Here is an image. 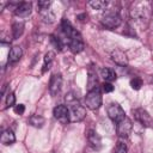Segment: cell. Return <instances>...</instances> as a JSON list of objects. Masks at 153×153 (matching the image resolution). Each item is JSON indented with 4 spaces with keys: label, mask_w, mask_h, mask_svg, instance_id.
<instances>
[{
    "label": "cell",
    "mask_w": 153,
    "mask_h": 153,
    "mask_svg": "<svg viewBox=\"0 0 153 153\" xmlns=\"http://www.w3.org/2000/svg\"><path fill=\"white\" fill-rule=\"evenodd\" d=\"M66 106L68 108L69 112V122L75 123V122H81L86 117V109L80 104L78 98L72 93H67L65 97Z\"/></svg>",
    "instance_id": "cell-1"
},
{
    "label": "cell",
    "mask_w": 153,
    "mask_h": 153,
    "mask_svg": "<svg viewBox=\"0 0 153 153\" xmlns=\"http://www.w3.org/2000/svg\"><path fill=\"white\" fill-rule=\"evenodd\" d=\"M151 12H152V7L151 4L147 1H136L131 5L130 7V18L140 24V25H147V23L149 22L151 18Z\"/></svg>",
    "instance_id": "cell-2"
},
{
    "label": "cell",
    "mask_w": 153,
    "mask_h": 153,
    "mask_svg": "<svg viewBox=\"0 0 153 153\" xmlns=\"http://www.w3.org/2000/svg\"><path fill=\"white\" fill-rule=\"evenodd\" d=\"M102 103H103V97H102V92L99 87H96L86 93L85 104H86V108H88L90 110H98Z\"/></svg>",
    "instance_id": "cell-3"
},
{
    "label": "cell",
    "mask_w": 153,
    "mask_h": 153,
    "mask_svg": "<svg viewBox=\"0 0 153 153\" xmlns=\"http://www.w3.org/2000/svg\"><path fill=\"white\" fill-rule=\"evenodd\" d=\"M100 23L103 26H105L108 29H115L121 25L122 19H121V16L116 11H108L103 14Z\"/></svg>",
    "instance_id": "cell-4"
},
{
    "label": "cell",
    "mask_w": 153,
    "mask_h": 153,
    "mask_svg": "<svg viewBox=\"0 0 153 153\" xmlns=\"http://www.w3.org/2000/svg\"><path fill=\"white\" fill-rule=\"evenodd\" d=\"M133 115L134 118L145 128H152L153 127V120L151 117V115L142 108H137L135 110H133Z\"/></svg>",
    "instance_id": "cell-5"
},
{
    "label": "cell",
    "mask_w": 153,
    "mask_h": 153,
    "mask_svg": "<svg viewBox=\"0 0 153 153\" xmlns=\"http://www.w3.org/2000/svg\"><path fill=\"white\" fill-rule=\"evenodd\" d=\"M133 129V123L130 121L129 117H124L123 120H121L118 123H116V133L121 139H126L130 135Z\"/></svg>",
    "instance_id": "cell-6"
},
{
    "label": "cell",
    "mask_w": 153,
    "mask_h": 153,
    "mask_svg": "<svg viewBox=\"0 0 153 153\" xmlns=\"http://www.w3.org/2000/svg\"><path fill=\"white\" fill-rule=\"evenodd\" d=\"M68 47L72 53L79 54L84 50V41L79 31H75L69 38H68Z\"/></svg>",
    "instance_id": "cell-7"
},
{
    "label": "cell",
    "mask_w": 153,
    "mask_h": 153,
    "mask_svg": "<svg viewBox=\"0 0 153 153\" xmlns=\"http://www.w3.org/2000/svg\"><path fill=\"white\" fill-rule=\"evenodd\" d=\"M106 111H108V116L110 117V120H111L112 122H115V123H118L121 120H123V118L126 117L124 110L122 109L121 105H118V104H116V103H111V104L108 106Z\"/></svg>",
    "instance_id": "cell-8"
},
{
    "label": "cell",
    "mask_w": 153,
    "mask_h": 153,
    "mask_svg": "<svg viewBox=\"0 0 153 153\" xmlns=\"http://www.w3.org/2000/svg\"><path fill=\"white\" fill-rule=\"evenodd\" d=\"M62 88V75L60 73H55L50 76L49 80V92L53 97L57 96Z\"/></svg>",
    "instance_id": "cell-9"
},
{
    "label": "cell",
    "mask_w": 153,
    "mask_h": 153,
    "mask_svg": "<svg viewBox=\"0 0 153 153\" xmlns=\"http://www.w3.org/2000/svg\"><path fill=\"white\" fill-rule=\"evenodd\" d=\"M53 115L54 117L61 122L62 124H67L69 122V112H68V108L63 104H60V105H56L53 110Z\"/></svg>",
    "instance_id": "cell-10"
},
{
    "label": "cell",
    "mask_w": 153,
    "mask_h": 153,
    "mask_svg": "<svg viewBox=\"0 0 153 153\" xmlns=\"http://www.w3.org/2000/svg\"><path fill=\"white\" fill-rule=\"evenodd\" d=\"M87 141H88V143H90V146L93 148V149H96V151H99L100 148H102V137H100V135L96 131V130H93V129H90L88 131H87Z\"/></svg>",
    "instance_id": "cell-11"
},
{
    "label": "cell",
    "mask_w": 153,
    "mask_h": 153,
    "mask_svg": "<svg viewBox=\"0 0 153 153\" xmlns=\"http://www.w3.org/2000/svg\"><path fill=\"white\" fill-rule=\"evenodd\" d=\"M31 11H32V4L31 2H20L18 5V7L14 10V14L17 17H20V18H24V17H27L31 14Z\"/></svg>",
    "instance_id": "cell-12"
},
{
    "label": "cell",
    "mask_w": 153,
    "mask_h": 153,
    "mask_svg": "<svg viewBox=\"0 0 153 153\" xmlns=\"http://www.w3.org/2000/svg\"><path fill=\"white\" fill-rule=\"evenodd\" d=\"M111 60H112L116 65L122 66V67L128 65L127 55H126L122 50H120V49H115V50L111 51Z\"/></svg>",
    "instance_id": "cell-13"
},
{
    "label": "cell",
    "mask_w": 153,
    "mask_h": 153,
    "mask_svg": "<svg viewBox=\"0 0 153 153\" xmlns=\"http://www.w3.org/2000/svg\"><path fill=\"white\" fill-rule=\"evenodd\" d=\"M22 56H23V50H22V48H20L19 45H14V47H12V48L10 49L7 61H8V63H16V62H18V61L22 59Z\"/></svg>",
    "instance_id": "cell-14"
},
{
    "label": "cell",
    "mask_w": 153,
    "mask_h": 153,
    "mask_svg": "<svg viewBox=\"0 0 153 153\" xmlns=\"http://www.w3.org/2000/svg\"><path fill=\"white\" fill-rule=\"evenodd\" d=\"M1 143L5 146H11L16 142V135L11 129H5L1 133Z\"/></svg>",
    "instance_id": "cell-15"
},
{
    "label": "cell",
    "mask_w": 153,
    "mask_h": 153,
    "mask_svg": "<svg viewBox=\"0 0 153 153\" xmlns=\"http://www.w3.org/2000/svg\"><path fill=\"white\" fill-rule=\"evenodd\" d=\"M61 30H62V32H63V35L67 37V38H69L76 30L74 29V26L72 25V23L68 20V19H62V22H61Z\"/></svg>",
    "instance_id": "cell-16"
},
{
    "label": "cell",
    "mask_w": 153,
    "mask_h": 153,
    "mask_svg": "<svg viewBox=\"0 0 153 153\" xmlns=\"http://www.w3.org/2000/svg\"><path fill=\"white\" fill-rule=\"evenodd\" d=\"M100 75H102V78L105 80V82H111V81H114V80L116 79V73H115V71L111 69V68H108V67L100 69Z\"/></svg>",
    "instance_id": "cell-17"
},
{
    "label": "cell",
    "mask_w": 153,
    "mask_h": 153,
    "mask_svg": "<svg viewBox=\"0 0 153 153\" xmlns=\"http://www.w3.org/2000/svg\"><path fill=\"white\" fill-rule=\"evenodd\" d=\"M45 123V120L41 115H31L29 117V124L35 127V128H42Z\"/></svg>",
    "instance_id": "cell-18"
},
{
    "label": "cell",
    "mask_w": 153,
    "mask_h": 153,
    "mask_svg": "<svg viewBox=\"0 0 153 153\" xmlns=\"http://www.w3.org/2000/svg\"><path fill=\"white\" fill-rule=\"evenodd\" d=\"M39 12V14L42 16V18H43V22L44 23H53L54 20H55V13H54V11L49 7V8H47V10H42V11H38Z\"/></svg>",
    "instance_id": "cell-19"
},
{
    "label": "cell",
    "mask_w": 153,
    "mask_h": 153,
    "mask_svg": "<svg viewBox=\"0 0 153 153\" xmlns=\"http://www.w3.org/2000/svg\"><path fill=\"white\" fill-rule=\"evenodd\" d=\"M24 32V23L23 22H14L12 25V35L13 38L17 39L19 38Z\"/></svg>",
    "instance_id": "cell-20"
},
{
    "label": "cell",
    "mask_w": 153,
    "mask_h": 153,
    "mask_svg": "<svg viewBox=\"0 0 153 153\" xmlns=\"http://www.w3.org/2000/svg\"><path fill=\"white\" fill-rule=\"evenodd\" d=\"M54 56H55V54L53 51H48L44 55V59H43V68H42V72L43 73H45L51 67V63L54 61Z\"/></svg>",
    "instance_id": "cell-21"
},
{
    "label": "cell",
    "mask_w": 153,
    "mask_h": 153,
    "mask_svg": "<svg viewBox=\"0 0 153 153\" xmlns=\"http://www.w3.org/2000/svg\"><path fill=\"white\" fill-rule=\"evenodd\" d=\"M97 85H98L97 74H96L94 72L90 71V72H88V79H87V88H88V91H91V90L98 87Z\"/></svg>",
    "instance_id": "cell-22"
},
{
    "label": "cell",
    "mask_w": 153,
    "mask_h": 153,
    "mask_svg": "<svg viewBox=\"0 0 153 153\" xmlns=\"http://www.w3.org/2000/svg\"><path fill=\"white\" fill-rule=\"evenodd\" d=\"M108 1L105 0H92L88 2V5L93 8V10H104L108 6Z\"/></svg>",
    "instance_id": "cell-23"
},
{
    "label": "cell",
    "mask_w": 153,
    "mask_h": 153,
    "mask_svg": "<svg viewBox=\"0 0 153 153\" xmlns=\"http://www.w3.org/2000/svg\"><path fill=\"white\" fill-rule=\"evenodd\" d=\"M127 152H128V146H127V143H126L124 141H122V140L117 141V143H116L115 147H114L112 153H127Z\"/></svg>",
    "instance_id": "cell-24"
},
{
    "label": "cell",
    "mask_w": 153,
    "mask_h": 153,
    "mask_svg": "<svg viewBox=\"0 0 153 153\" xmlns=\"http://www.w3.org/2000/svg\"><path fill=\"white\" fill-rule=\"evenodd\" d=\"M50 42H51V44L54 45V48H56L59 51H61V50L63 49V42L61 41V38H59V37L51 35V36H50Z\"/></svg>",
    "instance_id": "cell-25"
},
{
    "label": "cell",
    "mask_w": 153,
    "mask_h": 153,
    "mask_svg": "<svg viewBox=\"0 0 153 153\" xmlns=\"http://www.w3.org/2000/svg\"><path fill=\"white\" fill-rule=\"evenodd\" d=\"M130 86H131L133 90H140L141 86H142V79L141 78H137V76L133 78L130 80Z\"/></svg>",
    "instance_id": "cell-26"
},
{
    "label": "cell",
    "mask_w": 153,
    "mask_h": 153,
    "mask_svg": "<svg viewBox=\"0 0 153 153\" xmlns=\"http://www.w3.org/2000/svg\"><path fill=\"white\" fill-rule=\"evenodd\" d=\"M16 104V96L13 92H8V94L6 96V108L13 106Z\"/></svg>",
    "instance_id": "cell-27"
},
{
    "label": "cell",
    "mask_w": 153,
    "mask_h": 153,
    "mask_svg": "<svg viewBox=\"0 0 153 153\" xmlns=\"http://www.w3.org/2000/svg\"><path fill=\"white\" fill-rule=\"evenodd\" d=\"M53 5V2L51 1H38L37 2V7H38V11H42V10H47V8H49L50 6Z\"/></svg>",
    "instance_id": "cell-28"
},
{
    "label": "cell",
    "mask_w": 153,
    "mask_h": 153,
    "mask_svg": "<svg viewBox=\"0 0 153 153\" xmlns=\"http://www.w3.org/2000/svg\"><path fill=\"white\" fill-rule=\"evenodd\" d=\"M102 88H103V91H104L105 93H110V92L114 91V86H112L111 82H104L103 86H102Z\"/></svg>",
    "instance_id": "cell-29"
},
{
    "label": "cell",
    "mask_w": 153,
    "mask_h": 153,
    "mask_svg": "<svg viewBox=\"0 0 153 153\" xmlns=\"http://www.w3.org/2000/svg\"><path fill=\"white\" fill-rule=\"evenodd\" d=\"M24 111H25V106H24L23 104H18V105L14 106V112H16V114H18V115H23Z\"/></svg>",
    "instance_id": "cell-30"
},
{
    "label": "cell",
    "mask_w": 153,
    "mask_h": 153,
    "mask_svg": "<svg viewBox=\"0 0 153 153\" xmlns=\"http://www.w3.org/2000/svg\"><path fill=\"white\" fill-rule=\"evenodd\" d=\"M86 17H87V16H86L85 13H84V14H79V16H78V19H79V20H84L82 18H86Z\"/></svg>",
    "instance_id": "cell-31"
}]
</instances>
